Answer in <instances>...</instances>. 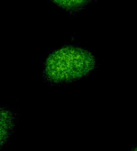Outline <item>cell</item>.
<instances>
[{
  "instance_id": "7a4b0ae2",
  "label": "cell",
  "mask_w": 137,
  "mask_h": 151,
  "mask_svg": "<svg viewBox=\"0 0 137 151\" xmlns=\"http://www.w3.org/2000/svg\"><path fill=\"white\" fill-rule=\"evenodd\" d=\"M17 121V116L12 109L0 107V150L14 132Z\"/></svg>"
},
{
  "instance_id": "277c9868",
  "label": "cell",
  "mask_w": 137,
  "mask_h": 151,
  "mask_svg": "<svg viewBox=\"0 0 137 151\" xmlns=\"http://www.w3.org/2000/svg\"><path fill=\"white\" fill-rule=\"evenodd\" d=\"M131 151H137V145H136V146H135V147H134Z\"/></svg>"
},
{
  "instance_id": "6da1fadb",
  "label": "cell",
  "mask_w": 137,
  "mask_h": 151,
  "mask_svg": "<svg viewBox=\"0 0 137 151\" xmlns=\"http://www.w3.org/2000/svg\"><path fill=\"white\" fill-rule=\"evenodd\" d=\"M95 66V58L90 52L75 45H65L48 55L43 77L52 84L73 82L85 78Z\"/></svg>"
},
{
  "instance_id": "3957f363",
  "label": "cell",
  "mask_w": 137,
  "mask_h": 151,
  "mask_svg": "<svg viewBox=\"0 0 137 151\" xmlns=\"http://www.w3.org/2000/svg\"><path fill=\"white\" fill-rule=\"evenodd\" d=\"M59 7L68 13H79L94 0H50Z\"/></svg>"
}]
</instances>
